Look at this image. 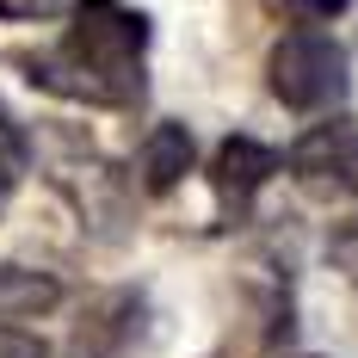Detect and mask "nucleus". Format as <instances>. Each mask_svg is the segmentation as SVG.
Here are the masks:
<instances>
[{"mask_svg":"<svg viewBox=\"0 0 358 358\" xmlns=\"http://www.w3.org/2000/svg\"><path fill=\"white\" fill-rule=\"evenodd\" d=\"M69 25L50 50H19L13 69L37 93L87 111H136L148 99V25L130 0H69Z\"/></svg>","mask_w":358,"mask_h":358,"instance_id":"1","label":"nucleus"},{"mask_svg":"<svg viewBox=\"0 0 358 358\" xmlns=\"http://www.w3.org/2000/svg\"><path fill=\"white\" fill-rule=\"evenodd\" d=\"M266 87L272 99L296 117L334 111L352 87V50L322 25H290L272 50H266Z\"/></svg>","mask_w":358,"mask_h":358,"instance_id":"2","label":"nucleus"},{"mask_svg":"<svg viewBox=\"0 0 358 358\" xmlns=\"http://www.w3.org/2000/svg\"><path fill=\"white\" fill-rule=\"evenodd\" d=\"M43 148H50V185L69 198V210L80 216V229L117 241L124 222H130V179H124V167L106 161L87 136H62V130L43 136Z\"/></svg>","mask_w":358,"mask_h":358,"instance_id":"3","label":"nucleus"},{"mask_svg":"<svg viewBox=\"0 0 358 358\" xmlns=\"http://www.w3.org/2000/svg\"><path fill=\"white\" fill-rule=\"evenodd\" d=\"M204 173H210V198H216V229H241L253 216V204H259V192L285 173V148L235 130V136L216 143Z\"/></svg>","mask_w":358,"mask_h":358,"instance_id":"4","label":"nucleus"},{"mask_svg":"<svg viewBox=\"0 0 358 358\" xmlns=\"http://www.w3.org/2000/svg\"><path fill=\"white\" fill-rule=\"evenodd\" d=\"M285 173L309 198H358V117H322L285 148Z\"/></svg>","mask_w":358,"mask_h":358,"instance_id":"5","label":"nucleus"},{"mask_svg":"<svg viewBox=\"0 0 358 358\" xmlns=\"http://www.w3.org/2000/svg\"><path fill=\"white\" fill-rule=\"evenodd\" d=\"M143 340V290H99L69 334V358H130Z\"/></svg>","mask_w":358,"mask_h":358,"instance_id":"6","label":"nucleus"},{"mask_svg":"<svg viewBox=\"0 0 358 358\" xmlns=\"http://www.w3.org/2000/svg\"><path fill=\"white\" fill-rule=\"evenodd\" d=\"M192 167H198V136H192V124H179V117L148 124L143 148H136V185H143L148 198H173Z\"/></svg>","mask_w":358,"mask_h":358,"instance_id":"7","label":"nucleus"},{"mask_svg":"<svg viewBox=\"0 0 358 358\" xmlns=\"http://www.w3.org/2000/svg\"><path fill=\"white\" fill-rule=\"evenodd\" d=\"M62 278L43 272V266H0V322H37L50 309H62Z\"/></svg>","mask_w":358,"mask_h":358,"instance_id":"8","label":"nucleus"},{"mask_svg":"<svg viewBox=\"0 0 358 358\" xmlns=\"http://www.w3.org/2000/svg\"><path fill=\"white\" fill-rule=\"evenodd\" d=\"M31 148H37V143H31V130H25L13 111L0 106V198H6L19 179L31 173Z\"/></svg>","mask_w":358,"mask_h":358,"instance_id":"9","label":"nucleus"},{"mask_svg":"<svg viewBox=\"0 0 358 358\" xmlns=\"http://www.w3.org/2000/svg\"><path fill=\"white\" fill-rule=\"evenodd\" d=\"M272 13H285L290 25H327V19H340L352 0H266Z\"/></svg>","mask_w":358,"mask_h":358,"instance_id":"10","label":"nucleus"},{"mask_svg":"<svg viewBox=\"0 0 358 358\" xmlns=\"http://www.w3.org/2000/svg\"><path fill=\"white\" fill-rule=\"evenodd\" d=\"M56 13H69V0H0V19L6 25H43Z\"/></svg>","mask_w":358,"mask_h":358,"instance_id":"11","label":"nucleus"},{"mask_svg":"<svg viewBox=\"0 0 358 358\" xmlns=\"http://www.w3.org/2000/svg\"><path fill=\"white\" fill-rule=\"evenodd\" d=\"M0 358H50V346H43L37 334H25V327L0 322Z\"/></svg>","mask_w":358,"mask_h":358,"instance_id":"12","label":"nucleus"},{"mask_svg":"<svg viewBox=\"0 0 358 358\" xmlns=\"http://www.w3.org/2000/svg\"><path fill=\"white\" fill-rule=\"evenodd\" d=\"M334 259H340V272L358 285V229H340L334 235Z\"/></svg>","mask_w":358,"mask_h":358,"instance_id":"13","label":"nucleus"}]
</instances>
